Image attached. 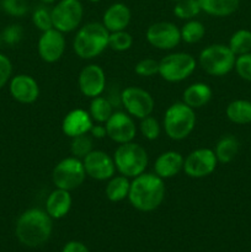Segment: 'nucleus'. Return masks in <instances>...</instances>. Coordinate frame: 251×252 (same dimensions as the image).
Segmentation results:
<instances>
[{"mask_svg": "<svg viewBox=\"0 0 251 252\" xmlns=\"http://www.w3.org/2000/svg\"><path fill=\"white\" fill-rule=\"evenodd\" d=\"M105 127L107 137L117 144L133 142L138 132L134 118L126 111H115L105 123Z\"/></svg>", "mask_w": 251, "mask_h": 252, "instance_id": "nucleus-13", "label": "nucleus"}, {"mask_svg": "<svg viewBox=\"0 0 251 252\" xmlns=\"http://www.w3.org/2000/svg\"><path fill=\"white\" fill-rule=\"evenodd\" d=\"M1 7L7 15L14 17H22L29 12L27 0H1Z\"/></svg>", "mask_w": 251, "mask_h": 252, "instance_id": "nucleus-36", "label": "nucleus"}, {"mask_svg": "<svg viewBox=\"0 0 251 252\" xmlns=\"http://www.w3.org/2000/svg\"><path fill=\"white\" fill-rule=\"evenodd\" d=\"M139 130L144 139L153 142V140H157L161 134V125L157 118L150 115L140 120Z\"/></svg>", "mask_w": 251, "mask_h": 252, "instance_id": "nucleus-33", "label": "nucleus"}, {"mask_svg": "<svg viewBox=\"0 0 251 252\" xmlns=\"http://www.w3.org/2000/svg\"><path fill=\"white\" fill-rule=\"evenodd\" d=\"M184 160L181 153L175 150H167L161 153L154 162V174L160 179H172L184 169Z\"/></svg>", "mask_w": 251, "mask_h": 252, "instance_id": "nucleus-20", "label": "nucleus"}, {"mask_svg": "<svg viewBox=\"0 0 251 252\" xmlns=\"http://www.w3.org/2000/svg\"><path fill=\"white\" fill-rule=\"evenodd\" d=\"M86 1H89V2H93V4H95V2H100L101 0H86Z\"/></svg>", "mask_w": 251, "mask_h": 252, "instance_id": "nucleus-43", "label": "nucleus"}, {"mask_svg": "<svg viewBox=\"0 0 251 252\" xmlns=\"http://www.w3.org/2000/svg\"><path fill=\"white\" fill-rule=\"evenodd\" d=\"M213 97V90L206 83H193L187 86L182 93V102L186 103L194 111L208 105Z\"/></svg>", "mask_w": 251, "mask_h": 252, "instance_id": "nucleus-22", "label": "nucleus"}, {"mask_svg": "<svg viewBox=\"0 0 251 252\" xmlns=\"http://www.w3.org/2000/svg\"><path fill=\"white\" fill-rule=\"evenodd\" d=\"M110 32L102 22L91 21L76 30L73 39V51L83 61H91L108 48Z\"/></svg>", "mask_w": 251, "mask_h": 252, "instance_id": "nucleus-3", "label": "nucleus"}, {"mask_svg": "<svg viewBox=\"0 0 251 252\" xmlns=\"http://www.w3.org/2000/svg\"><path fill=\"white\" fill-rule=\"evenodd\" d=\"M133 46V36L127 31H117L110 32L108 37V48L115 52H126L132 48Z\"/></svg>", "mask_w": 251, "mask_h": 252, "instance_id": "nucleus-32", "label": "nucleus"}, {"mask_svg": "<svg viewBox=\"0 0 251 252\" xmlns=\"http://www.w3.org/2000/svg\"><path fill=\"white\" fill-rule=\"evenodd\" d=\"M53 29L70 33L80 27L84 6L80 0H58L51 9Z\"/></svg>", "mask_w": 251, "mask_h": 252, "instance_id": "nucleus-9", "label": "nucleus"}, {"mask_svg": "<svg viewBox=\"0 0 251 252\" xmlns=\"http://www.w3.org/2000/svg\"><path fill=\"white\" fill-rule=\"evenodd\" d=\"M52 230L53 223L47 212L39 208H30L17 219L15 234L22 245L37 248L49 240Z\"/></svg>", "mask_w": 251, "mask_h": 252, "instance_id": "nucleus-2", "label": "nucleus"}, {"mask_svg": "<svg viewBox=\"0 0 251 252\" xmlns=\"http://www.w3.org/2000/svg\"><path fill=\"white\" fill-rule=\"evenodd\" d=\"M89 134L94 139H103V138H106L107 137V132H106L105 125H102V123H94Z\"/></svg>", "mask_w": 251, "mask_h": 252, "instance_id": "nucleus-40", "label": "nucleus"}, {"mask_svg": "<svg viewBox=\"0 0 251 252\" xmlns=\"http://www.w3.org/2000/svg\"><path fill=\"white\" fill-rule=\"evenodd\" d=\"M134 73L142 78H152L159 74V61L154 58L140 59L134 66Z\"/></svg>", "mask_w": 251, "mask_h": 252, "instance_id": "nucleus-35", "label": "nucleus"}, {"mask_svg": "<svg viewBox=\"0 0 251 252\" xmlns=\"http://www.w3.org/2000/svg\"><path fill=\"white\" fill-rule=\"evenodd\" d=\"M148 43L159 51H171L181 42L180 29L170 21H159L150 25L145 31Z\"/></svg>", "mask_w": 251, "mask_h": 252, "instance_id": "nucleus-12", "label": "nucleus"}, {"mask_svg": "<svg viewBox=\"0 0 251 252\" xmlns=\"http://www.w3.org/2000/svg\"><path fill=\"white\" fill-rule=\"evenodd\" d=\"M234 69L243 80L251 83V52L236 57Z\"/></svg>", "mask_w": 251, "mask_h": 252, "instance_id": "nucleus-38", "label": "nucleus"}, {"mask_svg": "<svg viewBox=\"0 0 251 252\" xmlns=\"http://www.w3.org/2000/svg\"><path fill=\"white\" fill-rule=\"evenodd\" d=\"M202 12L213 17H226L239 9L240 0H198Z\"/></svg>", "mask_w": 251, "mask_h": 252, "instance_id": "nucleus-23", "label": "nucleus"}, {"mask_svg": "<svg viewBox=\"0 0 251 252\" xmlns=\"http://www.w3.org/2000/svg\"><path fill=\"white\" fill-rule=\"evenodd\" d=\"M228 47L236 57L251 52V31L240 29L234 32L229 38Z\"/></svg>", "mask_w": 251, "mask_h": 252, "instance_id": "nucleus-29", "label": "nucleus"}, {"mask_svg": "<svg viewBox=\"0 0 251 252\" xmlns=\"http://www.w3.org/2000/svg\"><path fill=\"white\" fill-rule=\"evenodd\" d=\"M12 78V63L5 54L0 53V90Z\"/></svg>", "mask_w": 251, "mask_h": 252, "instance_id": "nucleus-39", "label": "nucleus"}, {"mask_svg": "<svg viewBox=\"0 0 251 252\" xmlns=\"http://www.w3.org/2000/svg\"><path fill=\"white\" fill-rule=\"evenodd\" d=\"M218 164L213 149L198 148L185 158L182 171L191 179H204L216 171Z\"/></svg>", "mask_w": 251, "mask_h": 252, "instance_id": "nucleus-11", "label": "nucleus"}, {"mask_svg": "<svg viewBox=\"0 0 251 252\" xmlns=\"http://www.w3.org/2000/svg\"><path fill=\"white\" fill-rule=\"evenodd\" d=\"M130 181L128 177L123 175H115L107 180V184L105 186V196L110 202L117 203L128 198L129 193Z\"/></svg>", "mask_w": 251, "mask_h": 252, "instance_id": "nucleus-24", "label": "nucleus"}, {"mask_svg": "<svg viewBox=\"0 0 251 252\" xmlns=\"http://www.w3.org/2000/svg\"><path fill=\"white\" fill-rule=\"evenodd\" d=\"M94 138L89 134L78 135V137L71 138L70 143V153L71 157H75L78 159L83 160L86 155L94 150Z\"/></svg>", "mask_w": 251, "mask_h": 252, "instance_id": "nucleus-31", "label": "nucleus"}, {"mask_svg": "<svg viewBox=\"0 0 251 252\" xmlns=\"http://www.w3.org/2000/svg\"><path fill=\"white\" fill-rule=\"evenodd\" d=\"M197 117L193 108L179 101L166 108L162 118V128L167 138L175 142L184 140L191 134L196 127Z\"/></svg>", "mask_w": 251, "mask_h": 252, "instance_id": "nucleus-4", "label": "nucleus"}, {"mask_svg": "<svg viewBox=\"0 0 251 252\" xmlns=\"http://www.w3.org/2000/svg\"><path fill=\"white\" fill-rule=\"evenodd\" d=\"M0 36H1V41L4 43L9 44V46H15V44H19L24 38V29L21 25H9L5 27Z\"/></svg>", "mask_w": 251, "mask_h": 252, "instance_id": "nucleus-37", "label": "nucleus"}, {"mask_svg": "<svg viewBox=\"0 0 251 252\" xmlns=\"http://www.w3.org/2000/svg\"><path fill=\"white\" fill-rule=\"evenodd\" d=\"M83 164L86 176L96 181H107L116 175L113 158L103 150L94 149L84 158Z\"/></svg>", "mask_w": 251, "mask_h": 252, "instance_id": "nucleus-15", "label": "nucleus"}, {"mask_svg": "<svg viewBox=\"0 0 251 252\" xmlns=\"http://www.w3.org/2000/svg\"><path fill=\"white\" fill-rule=\"evenodd\" d=\"M86 171L83 160L75 157H68L57 162L52 171V182L56 189L74 191L85 182Z\"/></svg>", "mask_w": 251, "mask_h": 252, "instance_id": "nucleus-8", "label": "nucleus"}, {"mask_svg": "<svg viewBox=\"0 0 251 252\" xmlns=\"http://www.w3.org/2000/svg\"><path fill=\"white\" fill-rule=\"evenodd\" d=\"M73 198L70 191L62 189H54L46 199V209L52 219H62L70 212Z\"/></svg>", "mask_w": 251, "mask_h": 252, "instance_id": "nucleus-21", "label": "nucleus"}, {"mask_svg": "<svg viewBox=\"0 0 251 252\" xmlns=\"http://www.w3.org/2000/svg\"><path fill=\"white\" fill-rule=\"evenodd\" d=\"M32 24L39 30L41 32L47 31V30L53 29V22H52V14L51 9H48L44 5L36 7L32 12Z\"/></svg>", "mask_w": 251, "mask_h": 252, "instance_id": "nucleus-34", "label": "nucleus"}, {"mask_svg": "<svg viewBox=\"0 0 251 252\" xmlns=\"http://www.w3.org/2000/svg\"><path fill=\"white\" fill-rule=\"evenodd\" d=\"M43 5H52V4H56L57 0H39Z\"/></svg>", "mask_w": 251, "mask_h": 252, "instance_id": "nucleus-42", "label": "nucleus"}, {"mask_svg": "<svg viewBox=\"0 0 251 252\" xmlns=\"http://www.w3.org/2000/svg\"><path fill=\"white\" fill-rule=\"evenodd\" d=\"M66 41L63 32L56 29L42 32L37 42V52L39 58L48 64L57 63L64 56Z\"/></svg>", "mask_w": 251, "mask_h": 252, "instance_id": "nucleus-14", "label": "nucleus"}, {"mask_svg": "<svg viewBox=\"0 0 251 252\" xmlns=\"http://www.w3.org/2000/svg\"><path fill=\"white\" fill-rule=\"evenodd\" d=\"M169 1H172V2H176V1H179V0H169Z\"/></svg>", "mask_w": 251, "mask_h": 252, "instance_id": "nucleus-44", "label": "nucleus"}, {"mask_svg": "<svg viewBox=\"0 0 251 252\" xmlns=\"http://www.w3.org/2000/svg\"><path fill=\"white\" fill-rule=\"evenodd\" d=\"M106 73L98 64H88L80 70L78 86L85 97L94 98L101 96L106 90Z\"/></svg>", "mask_w": 251, "mask_h": 252, "instance_id": "nucleus-16", "label": "nucleus"}, {"mask_svg": "<svg viewBox=\"0 0 251 252\" xmlns=\"http://www.w3.org/2000/svg\"><path fill=\"white\" fill-rule=\"evenodd\" d=\"M112 158L116 171L128 179H134L142 175L149 164V157L145 148L134 142L118 144Z\"/></svg>", "mask_w": 251, "mask_h": 252, "instance_id": "nucleus-5", "label": "nucleus"}, {"mask_svg": "<svg viewBox=\"0 0 251 252\" xmlns=\"http://www.w3.org/2000/svg\"><path fill=\"white\" fill-rule=\"evenodd\" d=\"M1 42H2L1 41V36H0V46H1Z\"/></svg>", "mask_w": 251, "mask_h": 252, "instance_id": "nucleus-45", "label": "nucleus"}, {"mask_svg": "<svg viewBox=\"0 0 251 252\" xmlns=\"http://www.w3.org/2000/svg\"><path fill=\"white\" fill-rule=\"evenodd\" d=\"M113 112L115 111H113V105L110 98L103 97L102 95L91 98L90 106H89V113H90L94 123L105 125Z\"/></svg>", "mask_w": 251, "mask_h": 252, "instance_id": "nucleus-27", "label": "nucleus"}, {"mask_svg": "<svg viewBox=\"0 0 251 252\" xmlns=\"http://www.w3.org/2000/svg\"><path fill=\"white\" fill-rule=\"evenodd\" d=\"M121 105L133 118L143 120L153 113L155 100L152 94L139 86H127L120 95Z\"/></svg>", "mask_w": 251, "mask_h": 252, "instance_id": "nucleus-10", "label": "nucleus"}, {"mask_svg": "<svg viewBox=\"0 0 251 252\" xmlns=\"http://www.w3.org/2000/svg\"><path fill=\"white\" fill-rule=\"evenodd\" d=\"M197 68V61L186 52H174L159 61V75L167 83H181L188 79Z\"/></svg>", "mask_w": 251, "mask_h": 252, "instance_id": "nucleus-7", "label": "nucleus"}, {"mask_svg": "<svg viewBox=\"0 0 251 252\" xmlns=\"http://www.w3.org/2000/svg\"><path fill=\"white\" fill-rule=\"evenodd\" d=\"M225 115L230 122L235 125H249L251 123V101L243 100H234L226 106Z\"/></svg>", "mask_w": 251, "mask_h": 252, "instance_id": "nucleus-26", "label": "nucleus"}, {"mask_svg": "<svg viewBox=\"0 0 251 252\" xmlns=\"http://www.w3.org/2000/svg\"><path fill=\"white\" fill-rule=\"evenodd\" d=\"M9 91L15 101L24 105L36 102L39 97V85L36 79L27 74H17L9 81Z\"/></svg>", "mask_w": 251, "mask_h": 252, "instance_id": "nucleus-17", "label": "nucleus"}, {"mask_svg": "<svg viewBox=\"0 0 251 252\" xmlns=\"http://www.w3.org/2000/svg\"><path fill=\"white\" fill-rule=\"evenodd\" d=\"M166 187L157 175L143 172L130 181L128 201L138 212L150 213L159 208L165 199Z\"/></svg>", "mask_w": 251, "mask_h": 252, "instance_id": "nucleus-1", "label": "nucleus"}, {"mask_svg": "<svg viewBox=\"0 0 251 252\" xmlns=\"http://www.w3.org/2000/svg\"><path fill=\"white\" fill-rule=\"evenodd\" d=\"M132 20V11L125 2H113L103 11L102 25L108 32L127 30Z\"/></svg>", "mask_w": 251, "mask_h": 252, "instance_id": "nucleus-19", "label": "nucleus"}, {"mask_svg": "<svg viewBox=\"0 0 251 252\" xmlns=\"http://www.w3.org/2000/svg\"><path fill=\"white\" fill-rule=\"evenodd\" d=\"M172 12L179 20L188 21L196 19L202 12V9L198 0H179L175 2Z\"/></svg>", "mask_w": 251, "mask_h": 252, "instance_id": "nucleus-30", "label": "nucleus"}, {"mask_svg": "<svg viewBox=\"0 0 251 252\" xmlns=\"http://www.w3.org/2000/svg\"><path fill=\"white\" fill-rule=\"evenodd\" d=\"M62 252H90L89 249L80 241H69L64 245Z\"/></svg>", "mask_w": 251, "mask_h": 252, "instance_id": "nucleus-41", "label": "nucleus"}, {"mask_svg": "<svg viewBox=\"0 0 251 252\" xmlns=\"http://www.w3.org/2000/svg\"><path fill=\"white\" fill-rule=\"evenodd\" d=\"M239 148H240V143H239L238 138L231 134H226L223 135L217 142L213 150L218 162H220V164H229L238 155Z\"/></svg>", "mask_w": 251, "mask_h": 252, "instance_id": "nucleus-25", "label": "nucleus"}, {"mask_svg": "<svg viewBox=\"0 0 251 252\" xmlns=\"http://www.w3.org/2000/svg\"><path fill=\"white\" fill-rule=\"evenodd\" d=\"M93 125L94 121L89 111L83 108H74L64 116L62 121V132L71 139L78 135L89 134Z\"/></svg>", "mask_w": 251, "mask_h": 252, "instance_id": "nucleus-18", "label": "nucleus"}, {"mask_svg": "<svg viewBox=\"0 0 251 252\" xmlns=\"http://www.w3.org/2000/svg\"><path fill=\"white\" fill-rule=\"evenodd\" d=\"M236 56L228 44L214 43L204 47L198 56V64L202 70L211 76H225L235 65Z\"/></svg>", "mask_w": 251, "mask_h": 252, "instance_id": "nucleus-6", "label": "nucleus"}, {"mask_svg": "<svg viewBox=\"0 0 251 252\" xmlns=\"http://www.w3.org/2000/svg\"><path fill=\"white\" fill-rule=\"evenodd\" d=\"M180 33H181V42H185L187 44H194L203 39L204 34H206V27L198 20H188L182 25V27L180 29Z\"/></svg>", "mask_w": 251, "mask_h": 252, "instance_id": "nucleus-28", "label": "nucleus"}]
</instances>
